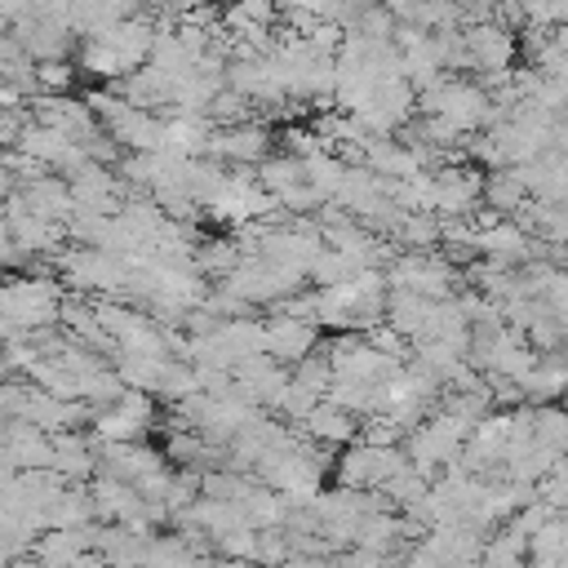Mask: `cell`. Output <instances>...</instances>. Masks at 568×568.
I'll return each mask as SVG.
<instances>
[{
    "label": "cell",
    "instance_id": "44dd1931",
    "mask_svg": "<svg viewBox=\"0 0 568 568\" xmlns=\"http://www.w3.org/2000/svg\"><path fill=\"white\" fill-rule=\"evenodd\" d=\"M364 266H355L346 253H337V248H324L311 266H306V284L311 288H333V284H346V280H355Z\"/></svg>",
    "mask_w": 568,
    "mask_h": 568
},
{
    "label": "cell",
    "instance_id": "7402d4cb",
    "mask_svg": "<svg viewBox=\"0 0 568 568\" xmlns=\"http://www.w3.org/2000/svg\"><path fill=\"white\" fill-rule=\"evenodd\" d=\"M75 84V67L71 58H58V62H36V98H67Z\"/></svg>",
    "mask_w": 568,
    "mask_h": 568
},
{
    "label": "cell",
    "instance_id": "8fae6325",
    "mask_svg": "<svg viewBox=\"0 0 568 568\" xmlns=\"http://www.w3.org/2000/svg\"><path fill=\"white\" fill-rule=\"evenodd\" d=\"M93 524L84 528H44L31 541V559L40 568H75L84 555H93Z\"/></svg>",
    "mask_w": 568,
    "mask_h": 568
},
{
    "label": "cell",
    "instance_id": "ba28073f",
    "mask_svg": "<svg viewBox=\"0 0 568 568\" xmlns=\"http://www.w3.org/2000/svg\"><path fill=\"white\" fill-rule=\"evenodd\" d=\"M18 151L31 155L44 173H62V178H67L71 169L84 164V151H80L67 133H58V129H49V124H36V120L22 124V133H18Z\"/></svg>",
    "mask_w": 568,
    "mask_h": 568
},
{
    "label": "cell",
    "instance_id": "4fadbf2b",
    "mask_svg": "<svg viewBox=\"0 0 568 568\" xmlns=\"http://www.w3.org/2000/svg\"><path fill=\"white\" fill-rule=\"evenodd\" d=\"M4 226H9V240L27 257H53V253H62V240H67V226L62 222H49V217H36V213H4Z\"/></svg>",
    "mask_w": 568,
    "mask_h": 568
},
{
    "label": "cell",
    "instance_id": "9c48e42d",
    "mask_svg": "<svg viewBox=\"0 0 568 568\" xmlns=\"http://www.w3.org/2000/svg\"><path fill=\"white\" fill-rule=\"evenodd\" d=\"M9 40L31 58V62H58L71 58V27L58 18H22L9 27Z\"/></svg>",
    "mask_w": 568,
    "mask_h": 568
},
{
    "label": "cell",
    "instance_id": "9a60e30c",
    "mask_svg": "<svg viewBox=\"0 0 568 568\" xmlns=\"http://www.w3.org/2000/svg\"><path fill=\"white\" fill-rule=\"evenodd\" d=\"M528 186L519 178V169H488L484 173V209H493L497 217H510L528 204Z\"/></svg>",
    "mask_w": 568,
    "mask_h": 568
},
{
    "label": "cell",
    "instance_id": "7a4b0ae2",
    "mask_svg": "<svg viewBox=\"0 0 568 568\" xmlns=\"http://www.w3.org/2000/svg\"><path fill=\"white\" fill-rule=\"evenodd\" d=\"M382 275H386V288H404V293L435 297V302L457 297V280H462V271L439 248H430V253H395Z\"/></svg>",
    "mask_w": 568,
    "mask_h": 568
},
{
    "label": "cell",
    "instance_id": "603a6c76",
    "mask_svg": "<svg viewBox=\"0 0 568 568\" xmlns=\"http://www.w3.org/2000/svg\"><path fill=\"white\" fill-rule=\"evenodd\" d=\"M288 377H293L297 386H306L311 395H320V399H324V390H328V382H333V364H328V355H324V351H315V355H306L302 364H293V368H288Z\"/></svg>",
    "mask_w": 568,
    "mask_h": 568
},
{
    "label": "cell",
    "instance_id": "6da1fadb",
    "mask_svg": "<svg viewBox=\"0 0 568 568\" xmlns=\"http://www.w3.org/2000/svg\"><path fill=\"white\" fill-rule=\"evenodd\" d=\"M62 288L49 275H13L0 280V320L13 333H40L58 324V306H62Z\"/></svg>",
    "mask_w": 568,
    "mask_h": 568
},
{
    "label": "cell",
    "instance_id": "83f0119b",
    "mask_svg": "<svg viewBox=\"0 0 568 568\" xmlns=\"http://www.w3.org/2000/svg\"><path fill=\"white\" fill-rule=\"evenodd\" d=\"M4 568H40V564H36V559H31V555H18V559H9V564H4Z\"/></svg>",
    "mask_w": 568,
    "mask_h": 568
},
{
    "label": "cell",
    "instance_id": "ffe728a7",
    "mask_svg": "<svg viewBox=\"0 0 568 568\" xmlns=\"http://www.w3.org/2000/svg\"><path fill=\"white\" fill-rule=\"evenodd\" d=\"M275 18H280L275 0H226L217 27H226L231 36H240L248 27H275Z\"/></svg>",
    "mask_w": 568,
    "mask_h": 568
},
{
    "label": "cell",
    "instance_id": "5b68a950",
    "mask_svg": "<svg viewBox=\"0 0 568 568\" xmlns=\"http://www.w3.org/2000/svg\"><path fill=\"white\" fill-rule=\"evenodd\" d=\"M430 191H435V213L439 217H475L484 209V173L470 160L430 173Z\"/></svg>",
    "mask_w": 568,
    "mask_h": 568
},
{
    "label": "cell",
    "instance_id": "f1b7e54d",
    "mask_svg": "<svg viewBox=\"0 0 568 568\" xmlns=\"http://www.w3.org/2000/svg\"><path fill=\"white\" fill-rule=\"evenodd\" d=\"M0 222H4V200H0Z\"/></svg>",
    "mask_w": 568,
    "mask_h": 568
},
{
    "label": "cell",
    "instance_id": "cb8c5ba5",
    "mask_svg": "<svg viewBox=\"0 0 568 568\" xmlns=\"http://www.w3.org/2000/svg\"><path fill=\"white\" fill-rule=\"evenodd\" d=\"M280 568H324V559H315V555H288Z\"/></svg>",
    "mask_w": 568,
    "mask_h": 568
},
{
    "label": "cell",
    "instance_id": "8992f818",
    "mask_svg": "<svg viewBox=\"0 0 568 568\" xmlns=\"http://www.w3.org/2000/svg\"><path fill=\"white\" fill-rule=\"evenodd\" d=\"M262 351H266L275 364L293 368V364H302L306 355L320 351V328L306 324V320H297V315L271 311V320L262 324Z\"/></svg>",
    "mask_w": 568,
    "mask_h": 568
},
{
    "label": "cell",
    "instance_id": "d6986e66",
    "mask_svg": "<svg viewBox=\"0 0 568 568\" xmlns=\"http://www.w3.org/2000/svg\"><path fill=\"white\" fill-rule=\"evenodd\" d=\"M390 244H399V253H430L439 248V213H404Z\"/></svg>",
    "mask_w": 568,
    "mask_h": 568
},
{
    "label": "cell",
    "instance_id": "d4e9b609",
    "mask_svg": "<svg viewBox=\"0 0 568 568\" xmlns=\"http://www.w3.org/2000/svg\"><path fill=\"white\" fill-rule=\"evenodd\" d=\"M13 475H18V466H13V457L0 448V488H4V484H13Z\"/></svg>",
    "mask_w": 568,
    "mask_h": 568
},
{
    "label": "cell",
    "instance_id": "30bf717a",
    "mask_svg": "<svg viewBox=\"0 0 568 568\" xmlns=\"http://www.w3.org/2000/svg\"><path fill=\"white\" fill-rule=\"evenodd\" d=\"M0 448L13 457L18 470H49L53 462V435L18 417H0Z\"/></svg>",
    "mask_w": 568,
    "mask_h": 568
},
{
    "label": "cell",
    "instance_id": "52a82bcc",
    "mask_svg": "<svg viewBox=\"0 0 568 568\" xmlns=\"http://www.w3.org/2000/svg\"><path fill=\"white\" fill-rule=\"evenodd\" d=\"M31 120L36 124H49V129H58V133H67L75 146H84V142H93L98 133H102V124H98V115H93V106L84 102V98H31Z\"/></svg>",
    "mask_w": 568,
    "mask_h": 568
},
{
    "label": "cell",
    "instance_id": "4316f807",
    "mask_svg": "<svg viewBox=\"0 0 568 568\" xmlns=\"http://www.w3.org/2000/svg\"><path fill=\"white\" fill-rule=\"evenodd\" d=\"M75 568H111V564H106V559H102V555H84V559H80V564H75Z\"/></svg>",
    "mask_w": 568,
    "mask_h": 568
},
{
    "label": "cell",
    "instance_id": "ac0fdd59",
    "mask_svg": "<svg viewBox=\"0 0 568 568\" xmlns=\"http://www.w3.org/2000/svg\"><path fill=\"white\" fill-rule=\"evenodd\" d=\"M253 178H257V186L271 195V200H280L284 191H293V186H302L306 182V164H302V155H266L257 169H253Z\"/></svg>",
    "mask_w": 568,
    "mask_h": 568
},
{
    "label": "cell",
    "instance_id": "e0dca14e",
    "mask_svg": "<svg viewBox=\"0 0 568 568\" xmlns=\"http://www.w3.org/2000/svg\"><path fill=\"white\" fill-rule=\"evenodd\" d=\"M528 426H532V444L568 457V413L564 404H528Z\"/></svg>",
    "mask_w": 568,
    "mask_h": 568
},
{
    "label": "cell",
    "instance_id": "484cf974",
    "mask_svg": "<svg viewBox=\"0 0 568 568\" xmlns=\"http://www.w3.org/2000/svg\"><path fill=\"white\" fill-rule=\"evenodd\" d=\"M13 186H18V182H13V173L0 164V200H9V195H13Z\"/></svg>",
    "mask_w": 568,
    "mask_h": 568
},
{
    "label": "cell",
    "instance_id": "2e32d148",
    "mask_svg": "<svg viewBox=\"0 0 568 568\" xmlns=\"http://www.w3.org/2000/svg\"><path fill=\"white\" fill-rule=\"evenodd\" d=\"M191 262H195V275H204V280H226V275L244 262V248H240L235 235H213V240H204V244L191 248Z\"/></svg>",
    "mask_w": 568,
    "mask_h": 568
},
{
    "label": "cell",
    "instance_id": "7c38bea8",
    "mask_svg": "<svg viewBox=\"0 0 568 568\" xmlns=\"http://www.w3.org/2000/svg\"><path fill=\"white\" fill-rule=\"evenodd\" d=\"M297 430H302L306 439H315L320 448L342 453V448H351V444L359 439V417H351V413H342L337 404L320 399V404L297 422Z\"/></svg>",
    "mask_w": 568,
    "mask_h": 568
},
{
    "label": "cell",
    "instance_id": "5bb4252c",
    "mask_svg": "<svg viewBox=\"0 0 568 568\" xmlns=\"http://www.w3.org/2000/svg\"><path fill=\"white\" fill-rule=\"evenodd\" d=\"M53 475H62L67 484H89L98 475V453H93V435H80V430H62L53 435V462H49Z\"/></svg>",
    "mask_w": 568,
    "mask_h": 568
},
{
    "label": "cell",
    "instance_id": "277c9868",
    "mask_svg": "<svg viewBox=\"0 0 568 568\" xmlns=\"http://www.w3.org/2000/svg\"><path fill=\"white\" fill-rule=\"evenodd\" d=\"M271 155V129L262 120H244L235 129H209L204 160H217L226 169H257Z\"/></svg>",
    "mask_w": 568,
    "mask_h": 568
},
{
    "label": "cell",
    "instance_id": "3957f363",
    "mask_svg": "<svg viewBox=\"0 0 568 568\" xmlns=\"http://www.w3.org/2000/svg\"><path fill=\"white\" fill-rule=\"evenodd\" d=\"M408 466V457H404V448L395 444V448H373V444H351V448H342L337 453V462H333V475H337V484L342 488H382L395 470H404Z\"/></svg>",
    "mask_w": 568,
    "mask_h": 568
}]
</instances>
